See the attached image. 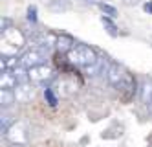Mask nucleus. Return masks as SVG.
Returning a JSON list of instances; mask_svg holds the SVG:
<instances>
[{
	"instance_id": "nucleus-13",
	"label": "nucleus",
	"mask_w": 152,
	"mask_h": 147,
	"mask_svg": "<svg viewBox=\"0 0 152 147\" xmlns=\"http://www.w3.org/2000/svg\"><path fill=\"white\" fill-rule=\"evenodd\" d=\"M48 7L51 11H66V9H70V4L66 2V0H51Z\"/></svg>"
},
{
	"instance_id": "nucleus-19",
	"label": "nucleus",
	"mask_w": 152,
	"mask_h": 147,
	"mask_svg": "<svg viewBox=\"0 0 152 147\" xmlns=\"http://www.w3.org/2000/svg\"><path fill=\"white\" fill-rule=\"evenodd\" d=\"M123 2H125L126 6H137V4L141 2V0H123Z\"/></svg>"
},
{
	"instance_id": "nucleus-1",
	"label": "nucleus",
	"mask_w": 152,
	"mask_h": 147,
	"mask_svg": "<svg viewBox=\"0 0 152 147\" xmlns=\"http://www.w3.org/2000/svg\"><path fill=\"white\" fill-rule=\"evenodd\" d=\"M106 79H108V83H110L114 88H117V90H126L128 94L136 92V81L132 79V75L117 63H110Z\"/></svg>"
},
{
	"instance_id": "nucleus-10",
	"label": "nucleus",
	"mask_w": 152,
	"mask_h": 147,
	"mask_svg": "<svg viewBox=\"0 0 152 147\" xmlns=\"http://www.w3.org/2000/svg\"><path fill=\"white\" fill-rule=\"evenodd\" d=\"M17 103V98L13 90H0V105L4 110H7L9 107H13Z\"/></svg>"
},
{
	"instance_id": "nucleus-14",
	"label": "nucleus",
	"mask_w": 152,
	"mask_h": 147,
	"mask_svg": "<svg viewBox=\"0 0 152 147\" xmlns=\"http://www.w3.org/2000/svg\"><path fill=\"white\" fill-rule=\"evenodd\" d=\"M44 99H46V103L50 107H55L59 103V99H57L55 92H53V88H44Z\"/></svg>"
},
{
	"instance_id": "nucleus-21",
	"label": "nucleus",
	"mask_w": 152,
	"mask_h": 147,
	"mask_svg": "<svg viewBox=\"0 0 152 147\" xmlns=\"http://www.w3.org/2000/svg\"><path fill=\"white\" fill-rule=\"evenodd\" d=\"M150 114H152V101H150Z\"/></svg>"
},
{
	"instance_id": "nucleus-18",
	"label": "nucleus",
	"mask_w": 152,
	"mask_h": 147,
	"mask_svg": "<svg viewBox=\"0 0 152 147\" xmlns=\"http://www.w3.org/2000/svg\"><path fill=\"white\" fill-rule=\"evenodd\" d=\"M143 9H145V13H152V0H148V2L143 4Z\"/></svg>"
},
{
	"instance_id": "nucleus-17",
	"label": "nucleus",
	"mask_w": 152,
	"mask_h": 147,
	"mask_svg": "<svg viewBox=\"0 0 152 147\" xmlns=\"http://www.w3.org/2000/svg\"><path fill=\"white\" fill-rule=\"evenodd\" d=\"M0 31H6V30H9V28H13V24H11V20L9 18H2V24H0Z\"/></svg>"
},
{
	"instance_id": "nucleus-7",
	"label": "nucleus",
	"mask_w": 152,
	"mask_h": 147,
	"mask_svg": "<svg viewBox=\"0 0 152 147\" xmlns=\"http://www.w3.org/2000/svg\"><path fill=\"white\" fill-rule=\"evenodd\" d=\"M15 98H17V103H31V99L35 98V86L31 85L29 81H26V83H20L15 90Z\"/></svg>"
},
{
	"instance_id": "nucleus-2",
	"label": "nucleus",
	"mask_w": 152,
	"mask_h": 147,
	"mask_svg": "<svg viewBox=\"0 0 152 147\" xmlns=\"http://www.w3.org/2000/svg\"><path fill=\"white\" fill-rule=\"evenodd\" d=\"M26 44V35L15 26L2 31V55H17Z\"/></svg>"
},
{
	"instance_id": "nucleus-15",
	"label": "nucleus",
	"mask_w": 152,
	"mask_h": 147,
	"mask_svg": "<svg viewBox=\"0 0 152 147\" xmlns=\"http://www.w3.org/2000/svg\"><path fill=\"white\" fill-rule=\"evenodd\" d=\"M99 7H101V11H103L106 17H110V18H115V17H117V9H115L114 6H110V4L104 2V4H101Z\"/></svg>"
},
{
	"instance_id": "nucleus-4",
	"label": "nucleus",
	"mask_w": 152,
	"mask_h": 147,
	"mask_svg": "<svg viewBox=\"0 0 152 147\" xmlns=\"http://www.w3.org/2000/svg\"><path fill=\"white\" fill-rule=\"evenodd\" d=\"M6 136L11 143L26 145L28 143V125L24 121H13L11 127L6 131Z\"/></svg>"
},
{
	"instance_id": "nucleus-3",
	"label": "nucleus",
	"mask_w": 152,
	"mask_h": 147,
	"mask_svg": "<svg viewBox=\"0 0 152 147\" xmlns=\"http://www.w3.org/2000/svg\"><path fill=\"white\" fill-rule=\"evenodd\" d=\"M97 53L92 46L88 44H75L73 50L68 53V61L75 66H81V68H88L94 63H97Z\"/></svg>"
},
{
	"instance_id": "nucleus-5",
	"label": "nucleus",
	"mask_w": 152,
	"mask_h": 147,
	"mask_svg": "<svg viewBox=\"0 0 152 147\" xmlns=\"http://www.w3.org/2000/svg\"><path fill=\"white\" fill-rule=\"evenodd\" d=\"M55 77V70L48 64H40L35 68H29V81L37 85H46Z\"/></svg>"
},
{
	"instance_id": "nucleus-20",
	"label": "nucleus",
	"mask_w": 152,
	"mask_h": 147,
	"mask_svg": "<svg viewBox=\"0 0 152 147\" xmlns=\"http://www.w3.org/2000/svg\"><path fill=\"white\" fill-rule=\"evenodd\" d=\"M88 4H97V6H101V4H104V0H86Z\"/></svg>"
},
{
	"instance_id": "nucleus-8",
	"label": "nucleus",
	"mask_w": 152,
	"mask_h": 147,
	"mask_svg": "<svg viewBox=\"0 0 152 147\" xmlns=\"http://www.w3.org/2000/svg\"><path fill=\"white\" fill-rule=\"evenodd\" d=\"M55 46H57V50H59L61 53H70V52L73 50V46H75V41H73L70 35H66V33H61V35H57Z\"/></svg>"
},
{
	"instance_id": "nucleus-9",
	"label": "nucleus",
	"mask_w": 152,
	"mask_h": 147,
	"mask_svg": "<svg viewBox=\"0 0 152 147\" xmlns=\"http://www.w3.org/2000/svg\"><path fill=\"white\" fill-rule=\"evenodd\" d=\"M0 86H2V90H15L18 86V81H17V77L13 75V72H2Z\"/></svg>"
},
{
	"instance_id": "nucleus-12",
	"label": "nucleus",
	"mask_w": 152,
	"mask_h": 147,
	"mask_svg": "<svg viewBox=\"0 0 152 147\" xmlns=\"http://www.w3.org/2000/svg\"><path fill=\"white\" fill-rule=\"evenodd\" d=\"M101 24L104 26V30L108 31V35H112V37H117V26L114 24V20L110 17H101Z\"/></svg>"
},
{
	"instance_id": "nucleus-16",
	"label": "nucleus",
	"mask_w": 152,
	"mask_h": 147,
	"mask_svg": "<svg viewBox=\"0 0 152 147\" xmlns=\"http://www.w3.org/2000/svg\"><path fill=\"white\" fill-rule=\"evenodd\" d=\"M26 18L31 22V24H37V20H39V17H37V6H29V7H28Z\"/></svg>"
},
{
	"instance_id": "nucleus-6",
	"label": "nucleus",
	"mask_w": 152,
	"mask_h": 147,
	"mask_svg": "<svg viewBox=\"0 0 152 147\" xmlns=\"http://www.w3.org/2000/svg\"><path fill=\"white\" fill-rule=\"evenodd\" d=\"M44 61H46V52L40 50V48H31L26 53H22V57H20V63L28 70L35 68V66H40V64H46Z\"/></svg>"
},
{
	"instance_id": "nucleus-11",
	"label": "nucleus",
	"mask_w": 152,
	"mask_h": 147,
	"mask_svg": "<svg viewBox=\"0 0 152 147\" xmlns=\"http://www.w3.org/2000/svg\"><path fill=\"white\" fill-rule=\"evenodd\" d=\"M141 101L143 103H150L152 101V81L145 79L143 85H141Z\"/></svg>"
}]
</instances>
